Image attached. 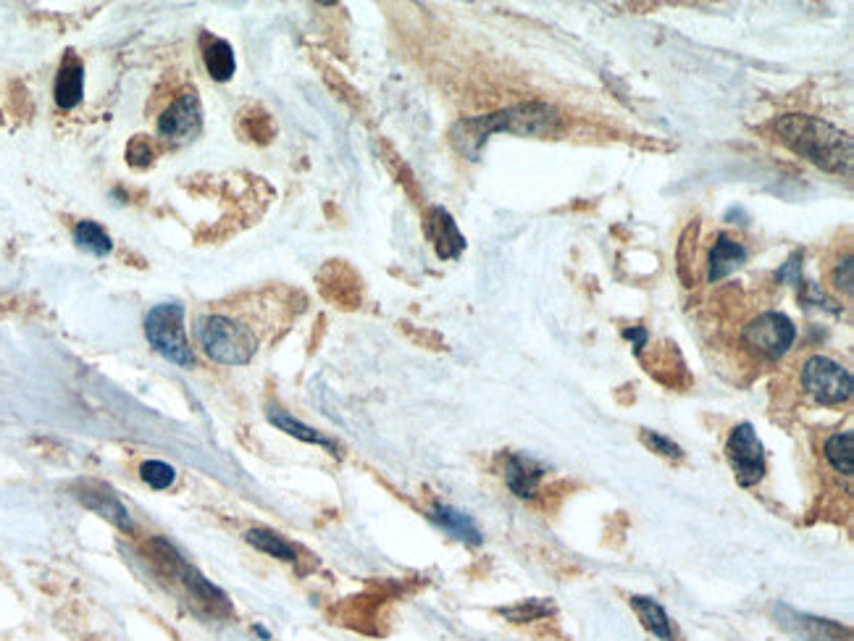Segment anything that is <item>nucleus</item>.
<instances>
[{
    "label": "nucleus",
    "instance_id": "2",
    "mask_svg": "<svg viewBox=\"0 0 854 641\" xmlns=\"http://www.w3.org/2000/svg\"><path fill=\"white\" fill-rule=\"evenodd\" d=\"M773 127H776L778 140L784 142L786 148L820 166L823 171L844 174L852 166V140L836 127H831L828 121L789 113V116H781Z\"/></svg>",
    "mask_w": 854,
    "mask_h": 641
},
{
    "label": "nucleus",
    "instance_id": "20",
    "mask_svg": "<svg viewBox=\"0 0 854 641\" xmlns=\"http://www.w3.org/2000/svg\"><path fill=\"white\" fill-rule=\"evenodd\" d=\"M250 544H253L255 550L266 552V555L271 557H279V560H295V550H292L290 544L284 542L282 536L274 534V531H266V529H253L248 531V536H245Z\"/></svg>",
    "mask_w": 854,
    "mask_h": 641
},
{
    "label": "nucleus",
    "instance_id": "1",
    "mask_svg": "<svg viewBox=\"0 0 854 641\" xmlns=\"http://www.w3.org/2000/svg\"><path fill=\"white\" fill-rule=\"evenodd\" d=\"M560 129V113L544 103H523V106L505 108V111L489 113V116H476V119H463L458 127L452 129V142L463 155L476 161L489 140V134L495 132H513L523 137H544L555 134Z\"/></svg>",
    "mask_w": 854,
    "mask_h": 641
},
{
    "label": "nucleus",
    "instance_id": "17",
    "mask_svg": "<svg viewBox=\"0 0 854 641\" xmlns=\"http://www.w3.org/2000/svg\"><path fill=\"white\" fill-rule=\"evenodd\" d=\"M434 521H437L439 526H445V529L450 531V534L458 536V539H466V542L471 544L481 542V534L479 529H476V523H473L466 513H460V510L439 505V508L434 510Z\"/></svg>",
    "mask_w": 854,
    "mask_h": 641
},
{
    "label": "nucleus",
    "instance_id": "26",
    "mask_svg": "<svg viewBox=\"0 0 854 641\" xmlns=\"http://www.w3.org/2000/svg\"><path fill=\"white\" fill-rule=\"evenodd\" d=\"M852 268H854L852 258H847V261L841 263V266L833 271V284H836V289H844L847 295H852V284H854Z\"/></svg>",
    "mask_w": 854,
    "mask_h": 641
},
{
    "label": "nucleus",
    "instance_id": "10",
    "mask_svg": "<svg viewBox=\"0 0 854 641\" xmlns=\"http://www.w3.org/2000/svg\"><path fill=\"white\" fill-rule=\"evenodd\" d=\"M544 476V468L539 463H534L531 458H523V455H508L505 460V481H508L510 492L526 500V497H534L539 489V481Z\"/></svg>",
    "mask_w": 854,
    "mask_h": 641
},
{
    "label": "nucleus",
    "instance_id": "14",
    "mask_svg": "<svg viewBox=\"0 0 854 641\" xmlns=\"http://www.w3.org/2000/svg\"><path fill=\"white\" fill-rule=\"evenodd\" d=\"M823 455L831 463L833 471L852 476L854 473V434L852 431H839L823 444Z\"/></svg>",
    "mask_w": 854,
    "mask_h": 641
},
{
    "label": "nucleus",
    "instance_id": "3",
    "mask_svg": "<svg viewBox=\"0 0 854 641\" xmlns=\"http://www.w3.org/2000/svg\"><path fill=\"white\" fill-rule=\"evenodd\" d=\"M198 337L205 353L224 366H245L258 347V339L248 326L229 316H216V313L200 318Z\"/></svg>",
    "mask_w": 854,
    "mask_h": 641
},
{
    "label": "nucleus",
    "instance_id": "11",
    "mask_svg": "<svg viewBox=\"0 0 854 641\" xmlns=\"http://www.w3.org/2000/svg\"><path fill=\"white\" fill-rule=\"evenodd\" d=\"M85 95V66L77 56H66L56 77V103L58 108L79 106V100Z\"/></svg>",
    "mask_w": 854,
    "mask_h": 641
},
{
    "label": "nucleus",
    "instance_id": "15",
    "mask_svg": "<svg viewBox=\"0 0 854 641\" xmlns=\"http://www.w3.org/2000/svg\"><path fill=\"white\" fill-rule=\"evenodd\" d=\"M203 58H205V69H208V74H211L216 82L232 79L234 69H237V61H234L232 45L226 43V40H211L208 48H205Z\"/></svg>",
    "mask_w": 854,
    "mask_h": 641
},
{
    "label": "nucleus",
    "instance_id": "6",
    "mask_svg": "<svg viewBox=\"0 0 854 641\" xmlns=\"http://www.w3.org/2000/svg\"><path fill=\"white\" fill-rule=\"evenodd\" d=\"M802 389L818 405H841L852 397V374L826 355H815L802 366Z\"/></svg>",
    "mask_w": 854,
    "mask_h": 641
},
{
    "label": "nucleus",
    "instance_id": "25",
    "mask_svg": "<svg viewBox=\"0 0 854 641\" xmlns=\"http://www.w3.org/2000/svg\"><path fill=\"white\" fill-rule=\"evenodd\" d=\"M799 276H802V253H794L789 258V261L784 263V266L778 268L776 279H778V282L799 284Z\"/></svg>",
    "mask_w": 854,
    "mask_h": 641
},
{
    "label": "nucleus",
    "instance_id": "16",
    "mask_svg": "<svg viewBox=\"0 0 854 641\" xmlns=\"http://www.w3.org/2000/svg\"><path fill=\"white\" fill-rule=\"evenodd\" d=\"M269 421L274 423L276 429L287 431V434H292V437H297V439H303V442H308V444H318V447H326V450L337 452V447H334L332 439L321 437V434H318L316 429H311V426H305V423L295 421V418H292L290 413H284V410L271 408L269 410Z\"/></svg>",
    "mask_w": 854,
    "mask_h": 641
},
{
    "label": "nucleus",
    "instance_id": "18",
    "mask_svg": "<svg viewBox=\"0 0 854 641\" xmlns=\"http://www.w3.org/2000/svg\"><path fill=\"white\" fill-rule=\"evenodd\" d=\"M82 500H85L87 508L98 510L100 515H106L108 521H113L119 529L124 531H132V521H129L127 510H124V505H121L113 494H98V492H85L79 494Z\"/></svg>",
    "mask_w": 854,
    "mask_h": 641
},
{
    "label": "nucleus",
    "instance_id": "9",
    "mask_svg": "<svg viewBox=\"0 0 854 641\" xmlns=\"http://www.w3.org/2000/svg\"><path fill=\"white\" fill-rule=\"evenodd\" d=\"M426 229H429L431 242L437 247V255L442 261H452V258H458L466 250V240H463V234L458 232V226H455V221H452V216L445 208H434L429 213Z\"/></svg>",
    "mask_w": 854,
    "mask_h": 641
},
{
    "label": "nucleus",
    "instance_id": "12",
    "mask_svg": "<svg viewBox=\"0 0 854 641\" xmlns=\"http://www.w3.org/2000/svg\"><path fill=\"white\" fill-rule=\"evenodd\" d=\"M744 261H747V250H744L742 242L731 240L728 234H720L713 253H710V274H707V279H710V282H720V279H726L728 274H734Z\"/></svg>",
    "mask_w": 854,
    "mask_h": 641
},
{
    "label": "nucleus",
    "instance_id": "8",
    "mask_svg": "<svg viewBox=\"0 0 854 641\" xmlns=\"http://www.w3.org/2000/svg\"><path fill=\"white\" fill-rule=\"evenodd\" d=\"M203 129V108L195 92H187L177 98L158 119V132L171 142H190L195 140Z\"/></svg>",
    "mask_w": 854,
    "mask_h": 641
},
{
    "label": "nucleus",
    "instance_id": "23",
    "mask_svg": "<svg viewBox=\"0 0 854 641\" xmlns=\"http://www.w3.org/2000/svg\"><path fill=\"white\" fill-rule=\"evenodd\" d=\"M547 613H550V602L544 605V602H539V599H529V602H521V605L505 610V615L516 620V623H523V620H531V618H542V615Z\"/></svg>",
    "mask_w": 854,
    "mask_h": 641
},
{
    "label": "nucleus",
    "instance_id": "5",
    "mask_svg": "<svg viewBox=\"0 0 854 641\" xmlns=\"http://www.w3.org/2000/svg\"><path fill=\"white\" fill-rule=\"evenodd\" d=\"M797 339V329L789 318L778 310H765L742 329V345L755 358L763 360H778L789 353V347Z\"/></svg>",
    "mask_w": 854,
    "mask_h": 641
},
{
    "label": "nucleus",
    "instance_id": "19",
    "mask_svg": "<svg viewBox=\"0 0 854 641\" xmlns=\"http://www.w3.org/2000/svg\"><path fill=\"white\" fill-rule=\"evenodd\" d=\"M74 240H77V245L82 247V250H87V253L92 255H108L113 250L111 237H108L106 229L95 224V221H82V224H77Z\"/></svg>",
    "mask_w": 854,
    "mask_h": 641
},
{
    "label": "nucleus",
    "instance_id": "27",
    "mask_svg": "<svg viewBox=\"0 0 854 641\" xmlns=\"http://www.w3.org/2000/svg\"><path fill=\"white\" fill-rule=\"evenodd\" d=\"M626 337L634 339L636 353H642V347L647 345V332H644V329H634V326H631V329H626Z\"/></svg>",
    "mask_w": 854,
    "mask_h": 641
},
{
    "label": "nucleus",
    "instance_id": "7",
    "mask_svg": "<svg viewBox=\"0 0 854 641\" xmlns=\"http://www.w3.org/2000/svg\"><path fill=\"white\" fill-rule=\"evenodd\" d=\"M726 455L742 487H755L765 476V452L752 423H739L726 444Z\"/></svg>",
    "mask_w": 854,
    "mask_h": 641
},
{
    "label": "nucleus",
    "instance_id": "13",
    "mask_svg": "<svg viewBox=\"0 0 854 641\" xmlns=\"http://www.w3.org/2000/svg\"><path fill=\"white\" fill-rule=\"evenodd\" d=\"M631 607L636 610V615H639V620L644 623V628L652 631V636H657L660 641H673L671 618H668V613H665L663 607L657 605L655 599L631 597Z\"/></svg>",
    "mask_w": 854,
    "mask_h": 641
},
{
    "label": "nucleus",
    "instance_id": "21",
    "mask_svg": "<svg viewBox=\"0 0 854 641\" xmlns=\"http://www.w3.org/2000/svg\"><path fill=\"white\" fill-rule=\"evenodd\" d=\"M140 476H142V481H145V484H150L153 489L171 487V484H174V479H177L174 468H171L169 463H161V460H148V463H142Z\"/></svg>",
    "mask_w": 854,
    "mask_h": 641
},
{
    "label": "nucleus",
    "instance_id": "22",
    "mask_svg": "<svg viewBox=\"0 0 854 641\" xmlns=\"http://www.w3.org/2000/svg\"><path fill=\"white\" fill-rule=\"evenodd\" d=\"M642 442L650 447L652 452H657V455H663V458L668 460H681L684 458V452H681V447H678L673 439L663 437V434H657V431H642Z\"/></svg>",
    "mask_w": 854,
    "mask_h": 641
},
{
    "label": "nucleus",
    "instance_id": "24",
    "mask_svg": "<svg viewBox=\"0 0 854 641\" xmlns=\"http://www.w3.org/2000/svg\"><path fill=\"white\" fill-rule=\"evenodd\" d=\"M127 158L132 166H148L150 158H153V150H150V145L142 140V137H135V140L129 142Z\"/></svg>",
    "mask_w": 854,
    "mask_h": 641
},
{
    "label": "nucleus",
    "instance_id": "4",
    "mask_svg": "<svg viewBox=\"0 0 854 641\" xmlns=\"http://www.w3.org/2000/svg\"><path fill=\"white\" fill-rule=\"evenodd\" d=\"M145 334L148 342L156 347L163 358H169L177 366H192V350L184 337V308L182 305L166 303L158 305L145 318Z\"/></svg>",
    "mask_w": 854,
    "mask_h": 641
}]
</instances>
